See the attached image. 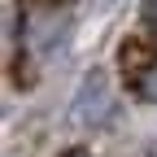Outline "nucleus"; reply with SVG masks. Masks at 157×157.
I'll return each instance as SVG.
<instances>
[{"label": "nucleus", "instance_id": "1", "mask_svg": "<svg viewBox=\"0 0 157 157\" xmlns=\"http://www.w3.org/2000/svg\"><path fill=\"white\" fill-rule=\"evenodd\" d=\"M70 113L83 127H105L113 118V87H109L105 70H87L83 74V83H78L74 101H70Z\"/></svg>", "mask_w": 157, "mask_h": 157}, {"label": "nucleus", "instance_id": "2", "mask_svg": "<svg viewBox=\"0 0 157 157\" xmlns=\"http://www.w3.org/2000/svg\"><path fill=\"white\" fill-rule=\"evenodd\" d=\"M144 22H148V31H157V0L144 5Z\"/></svg>", "mask_w": 157, "mask_h": 157}, {"label": "nucleus", "instance_id": "3", "mask_svg": "<svg viewBox=\"0 0 157 157\" xmlns=\"http://www.w3.org/2000/svg\"><path fill=\"white\" fill-rule=\"evenodd\" d=\"M61 157H96V153H87V148H66Z\"/></svg>", "mask_w": 157, "mask_h": 157}, {"label": "nucleus", "instance_id": "4", "mask_svg": "<svg viewBox=\"0 0 157 157\" xmlns=\"http://www.w3.org/2000/svg\"><path fill=\"white\" fill-rule=\"evenodd\" d=\"M92 5H96V9H109V5H118V0H92Z\"/></svg>", "mask_w": 157, "mask_h": 157}]
</instances>
